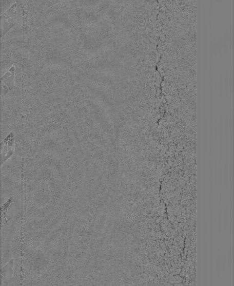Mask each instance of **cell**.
<instances>
[{
	"instance_id": "obj_1",
	"label": "cell",
	"mask_w": 234,
	"mask_h": 286,
	"mask_svg": "<svg viewBox=\"0 0 234 286\" xmlns=\"http://www.w3.org/2000/svg\"><path fill=\"white\" fill-rule=\"evenodd\" d=\"M17 4L15 3L1 16V37L14 26L16 21Z\"/></svg>"
},
{
	"instance_id": "obj_2",
	"label": "cell",
	"mask_w": 234,
	"mask_h": 286,
	"mask_svg": "<svg viewBox=\"0 0 234 286\" xmlns=\"http://www.w3.org/2000/svg\"><path fill=\"white\" fill-rule=\"evenodd\" d=\"M15 145V135L14 132L6 137L1 143V164L14 154Z\"/></svg>"
},
{
	"instance_id": "obj_3",
	"label": "cell",
	"mask_w": 234,
	"mask_h": 286,
	"mask_svg": "<svg viewBox=\"0 0 234 286\" xmlns=\"http://www.w3.org/2000/svg\"><path fill=\"white\" fill-rule=\"evenodd\" d=\"M28 23V8L26 5L23 7L22 30L24 35L27 33Z\"/></svg>"
}]
</instances>
